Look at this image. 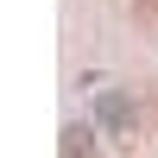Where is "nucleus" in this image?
I'll return each instance as SVG.
<instances>
[{
  "label": "nucleus",
  "instance_id": "f257e3e1",
  "mask_svg": "<svg viewBox=\"0 0 158 158\" xmlns=\"http://www.w3.org/2000/svg\"><path fill=\"white\" fill-rule=\"evenodd\" d=\"M95 120H101V133H133V101L120 89H101L95 95Z\"/></svg>",
  "mask_w": 158,
  "mask_h": 158
}]
</instances>
